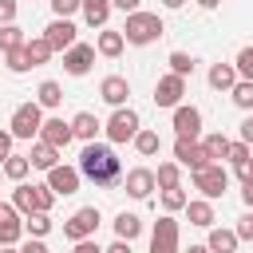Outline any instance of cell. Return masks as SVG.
Returning <instances> with one entry per match:
<instances>
[{"label": "cell", "mask_w": 253, "mask_h": 253, "mask_svg": "<svg viewBox=\"0 0 253 253\" xmlns=\"http://www.w3.org/2000/svg\"><path fill=\"white\" fill-rule=\"evenodd\" d=\"M182 95H186V79H182V75H174V71H170V75H162V79L154 83V103H158V107H178V103H182Z\"/></svg>", "instance_id": "cell-10"}, {"label": "cell", "mask_w": 253, "mask_h": 253, "mask_svg": "<svg viewBox=\"0 0 253 253\" xmlns=\"http://www.w3.org/2000/svg\"><path fill=\"white\" fill-rule=\"evenodd\" d=\"M233 67H237V75H241V79H253V43L237 51V59H233Z\"/></svg>", "instance_id": "cell-39"}, {"label": "cell", "mask_w": 253, "mask_h": 253, "mask_svg": "<svg viewBox=\"0 0 253 253\" xmlns=\"http://www.w3.org/2000/svg\"><path fill=\"white\" fill-rule=\"evenodd\" d=\"M237 237H241V241H253V210L237 217Z\"/></svg>", "instance_id": "cell-41"}, {"label": "cell", "mask_w": 253, "mask_h": 253, "mask_svg": "<svg viewBox=\"0 0 253 253\" xmlns=\"http://www.w3.org/2000/svg\"><path fill=\"white\" fill-rule=\"evenodd\" d=\"M36 103H40V107H59V103H63V87H59L55 79H43V83L36 87Z\"/></svg>", "instance_id": "cell-28"}, {"label": "cell", "mask_w": 253, "mask_h": 253, "mask_svg": "<svg viewBox=\"0 0 253 253\" xmlns=\"http://www.w3.org/2000/svg\"><path fill=\"white\" fill-rule=\"evenodd\" d=\"M162 4H166V8H182L186 0H162Z\"/></svg>", "instance_id": "cell-54"}, {"label": "cell", "mask_w": 253, "mask_h": 253, "mask_svg": "<svg viewBox=\"0 0 253 253\" xmlns=\"http://www.w3.org/2000/svg\"><path fill=\"white\" fill-rule=\"evenodd\" d=\"M229 95H233V103H237L241 111H253V79H237Z\"/></svg>", "instance_id": "cell-34"}, {"label": "cell", "mask_w": 253, "mask_h": 253, "mask_svg": "<svg viewBox=\"0 0 253 253\" xmlns=\"http://www.w3.org/2000/svg\"><path fill=\"white\" fill-rule=\"evenodd\" d=\"M237 229H221V225H210V253H237Z\"/></svg>", "instance_id": "cell-19"}, {"label": "cell", "mask_w": 253, "mask_h": 253, "mask_svg": "<svg viewBox=\"0 0 253 253\" xmlns=\"http://www.w3.org/2000/svg\"><path fill=\"white\" fill-rule=\"evenodd\" d=\"M12 138H16L12 130H0V166H4V162H8V154H12Z\"/></svg>", "instance_id": "cell-44"}, {"label": "cell", "mask_w": 253, "mask_h": 253, "mask_svg": "<svg viewBox=\"0 0 253 253\" xmlns=\"http://www.w3.org/2000/svg\"><path fill=\"white\" fill-rule=\"evenodd\" d=\"M91 63H95V47L91 43H75V47L63 51V71L67 75H87Z\"/></svg>", "instance_id": "cell-14"}, {"label": "cell", "mask_w": 253, "mask_h": 253, "mask_svg": "<svg viewBox=\"0 0 253 253\" xmlns=\"http://www.w3.org/2000/svg\"><path fill=\"white\" fill-rule=\"evenodd\" d=\"M134 150H138L142 158H154V154L162 150V138H158V130H138V134H134Z\"/></svg>", "instance_id": "cell-30"}, {"label": "cell", "mask_w": 253, "mask_h": 253, "mask_svg": "<svg viewBox=\"0 0 253 253\" xmlns=\"http://www.w3.org/2000/svg\"><path fill=\"white\" fill-rule=\"evenodd\" d=\"M79 178H83L79 166H51V170H47V186H51L59 198L75 194V190H79Z\"/></svg>", "instance_id": "cell-15"}, {"label": "cell", "mask_w": 253, "mask_h": 253, "mask_svg": "<svg viewBox=\"0 0 253 253\" xmlns=\"http://www.w3.org/2000/svg\"><path fill=\"white\" fill-rule=\"evenodd\" d=\"M4 63H8V71H16V75L32 67V59H28V51H24V47H12V51H4Z\"/></svg>", "instance_id": "cell-38"}, {"label": "cell", "mask_w": 253, "mask_h": 253, "mask_svg": "<svg viewBox=\"0 0 253 253\" xmlns=\"http://www.w3.org/2000/svg\"><path fill=\"white\" fill-rule=\"evenodd\" d=\"M28 36L20 24H0V51H12V47H24Z\"/></svg>", "instance_id": "cell-31"}, {"label": "cell", "mask_w": 253, "mask_h": 253, "mask_svg": "<svg viewBox=\"0 0 253 253\" xmlns=\"http://www.w3.org/2000/svg\"><path fill=\"white\" fill-rule=\"evenodd\" d=\"M186 190L182 186H174V190H162V206H166V213H178V210H186Z\"/></svg>", "instance_id": "cell-37"}, {"label": "cell", "mask_w": 253, "mask_h": 253, "mask_svg": "<svg viewBox=\"0 0 253 253\" xmlns=\"http://www.w3.org/2000/svg\"><path fill=\"white\" fill-rule=\"evenodd\" d=\"M75 253H107V249H99L91 237H83V241H75Z\"/></svg>", "instance_id": "cell-48"}, {"label": "cell", "mask_w": 253, "mask_h": 253, "mask_svg": "<svg viewBox=\"0 0 253 253\" xmlns=\"http://www.w3.org/2000/svg\"><path fill=\"white\" fill-rule=\"evenodd\" d=\"M150 253H182L178 249V221L166 213L154 221V233H150Z\"/></svg>", "instance_id": "cell-7"}, {"label": "cell", "mask_w": 253, "mask_h": 253, "mask_svg": "<svg viewBox=\"0 0 253 253\" xmlns=\"http://www.w3.org/2000/svg\"><path fill=\"white\" fill-rule=\"evenodd\" d=\"M28 158H32V166H36V170H51V166H59V146H51V142H43V138H40V142L32 146V154H28Z\"/></svg>", "instance_id": "cell-21"}, {"label": "cell", "mask_w": 253, "mask_h": 253, "mask_svg": "<svg viewBox=\"0 0 253 253\" xmlns=\"http://www.w3.org/2000/svg\"><path fill=\"white\" fill-rule=\"evenodd\" d=\"M107 253H130V241H123V237H119L115 245H107Z\"/></svg>", "instance_id": "cell-50"}, {"label": "cell", "mask_w": 253, "mask_h": 253, "mask_svg": "<svg viewBox=\"0 0 253 253\" xmlns=\"http://www.w3.org/2000/svg\"><path fill=\"white\" fill-rule=\"evenodd\" d=\"M174 158H178V166H186L190 174L202 170V166H210V154H206V146H202L198 138H178V142H174Z\"/></svg>", "instance_id": "cell-8"}, {"label": "cell", "mask_w": 253, "mask_h": 253, "mask_svg": "<svg viewBox=\"0 0 253 253\" xmlns=\"http://www.w3.org/2000/svg\"><path fill=\"white\" fill-rule=\"evenodd\" d=\"M83 20L91 28H103L111 20V0H83Z\"/></svg>", "instance_id": "cell-27"}, {"label": "cell", "mask_w": 253, "mask_h": 253, "mask_svg": "<svg viewBox=\"0 0 253 253\" xmlns=\"http://www.w3.org/2000/svg\"><path fill=\"white\" fill-rule=\"evenodd\" d=\"M198 4H202V8H206V12H210V8H217V4H221V0H198Z\"/></svg>", "instance_id": "cell-53"}, {"label": "cell", "mask_w": 253, "mask_h": 253, "mask_svg": "<svg viewBox=\"0 0 253 253\" xmlns=\"http://www.w3.org/2000/svg\"><path fill=\"white\" fill-rule=\"evenodd\" d=\"M186 253H210V245H190Z\"/></svg>", "instance_id": "cell-52"}, {"label": "cell", "mask_w": 253, "mask_h": 253, "mask_svg": "<svg viewBox=\"0 0 253 253\" xmlns=\"http://www.w3.org/2000/svg\"><path fill=\"white\" fill-rule=\"evenodd\" d=\"M154 186H158V182H154V170H146V166H134V170H126V178H123V190H126L130 198H138V202L150 198Z\"/></svg>", "instance_id": "cell-13"}, {"label": "cell", "mask_w": 253, "mask_h": 253, "mask_svg": "<svg viewBox=\"0 0 253 253\" xmlns=\"http://www.w3.org/2000/svg\"><path fill=\"white\" fill-rule=\"evenodd\" d=\"M0 59H4V51H0Z\"/></svg>", "instance_id": "cell-56"}, {"label": "cell", "mask_w": 253, "mask_h": 253, "mask_svg": "<svg viewBox=\"0 0 253 253\" xmlns=\"http://www.w3.org/2000/svg\"><path fill=\"white\" fill-rule=\"evenodd\" d=\"M174 134H178V138H198V134H202V111L178 103V107H174Z\"/></svg>", "instance_id": "cell-12"}, {"label": "cell", "mask_w": 253, "mask_h": 253, "mask_svg": "<svg viewBox=\"0 0 253 253\" xmlns=\"http://www.w3.org/2000/svg\"><path fill=\"white\" fill-rule=\"evenodd\" d=\"M40 138L63 150V146L75 138V130H71V123H63V119H43V126H40Z\"/></svg>", "instance_id": "cell-17"}, {"label": "cell", "mask_w": 253, "mask_h": 253, "mask_svg": "<svg viewBox=\"0 0 253 253\" xmlns=\"http://www.w3.org/2000/svg\"><path fill=\"white\" fill-rule=\"evenodd\" d=\"M99 119L91 115V111H79L75 119H71V130H75V138H83V142H95V134H99Z\"/></svg>", "instance_id": "cell-23"}, {"label": "cell", "mask_w": 253, "mask_h": 253, "mask_svg": "<svg viewBox=\"0 0 253 253\" xmlns=\"http://www.w3.org/2000/svg\"><path fill=\"white\" fill-rule=\"evenodd\" d=\"M20 253H47V245H43V237H32V241H24Z\"/></svg>", "instance_id": "cell-46"}, {"label": "cell", "mask_w": 253, "mask_h": 253, "mask_svg": "<svg viewBox=\"0 0 253 253\" xmlns=\"http://www.w3.org/2000/svg\"><path fill=\"white\" fill-rule=\"evenodd\" d=\"M24 233V213L12 202H0V245H16Z\"/></svg>", "instance_id": "cell-11"}, {"label": "cell", "mask_w": 253, "mask_h": 253, "mask_svg": "<svg viewBox=\"0 0 253 253\" xmlns=\"http://www.w3.org/2000/svg\"><path fill=\"white\" fill-rule=\"evenodd\" d=\"M24 51H28V59H32V67H40V63H47V59L55 55V47L47 43V36H32V40L24 43Z\"/></svg>", "instance_id": "cell-25"}, {"label": "cell", "mask_w": 253, "mask_h": 253, "mask_svg": "<svg viewBox=\"0 0 253 253\" xmlns=\"http://www.w3.org/2000/svg\"><path fill=\"white\" fill-rule=\"evenodd\" d=\"M43 36H47V43H51L55 51H67V47H75V43H79V40H75V36H79V28H75L71 20H63V16H55V20L43 28Z\"/></svg>", "instance_id": "cell-9"}, {"label": "cell", "mask_w": 253, "mask_h": 253, "mask_svg": "<svg viewBox=\"0 0 253 253\" xmlns=\"http://www.w3.org/2000/svg\"><path fill=\"white\" fill-rule=\"evenodd\" d=\"M16 20V0H0V24H12Z\"/></svg>", "instance_id": "cell-45"}, {"label": "cell", "mask_w": 253, "mask_h": 253, "mask_svg": "<svg viewBox=\"0 0 253 253\" xmlns=\"http://www.w3.org/2000/svg\"><path fill=\"white\" fill-rule=\"evenodd\" d=\"M241 142H249V146H253V115L241 123Z\"/></svg>", "instance_id": "cell-49"}, {"label": "cell", "mask_w": 253, "mask_h": 253, "mask_svg": "<svg viewBox=\"0 0 253 253\" xmlns=\"http://www.w3.org/2000/svg\"><path fill=\"white\" fill-rule=\"evenodd\" d=\"M138 4H142V0H111V8H119V12H126V16L138 12Z\"/></svg>", "instance_id": "cell-47"}, {"label": "cell", "mask_w": 253, "mask_h": 253, "mask_svg": "<svg viewBox=\"0 0 253 253\" xmlns=\"http://www.w3.org/2000/svg\"><path fill=\"white\" fill-rule=\"evenodd\" d=\"M123 47H126V40H123V32H99V43H95V51L99 55H107V59H115V55H123Z\"/></svg>", "instance_id": "cell-24"}, {"label": "cell", "mask_w": 253, "mask_h": 253, "mask_svg": "<svg viewBox=\"0 0 253 253\" xmlns=\"http://www.w3.org/2000/svg\"><path fill=\"white\" fill-rule=\"evenodd\" d=\"M138 130H142V123H138L134 107H115V115L107 119V138L111 142H134Z\"/></svg>", "instance_id": "cell-4"}, {"label": "cell", "mask_w": 253, "mask_h": 253, "mask_svg": "<svg viewBox=\"0 0 253 253\" xmlns=\"http://www.w3.org/2000/svg\"><path fill=\"white\" fill-rule=\"evenodd\" d=\"M12 134L16 138H40V126H43V107L40 103H20L12 111Z\"/></svg>", "instance_id": "cell-3"}, {"label": "cell", "mask_w": 253, "mask_h": 253, "mask_svg": "<svg viewBox=\"0 0 253 253\" xmlns=\"http://www.w3.org/2000/svg\"><path fill=\"white\" fill-rule=\"evenodd\" d=\"M12 206L28 217V213H40V202H36V186H28V182H16V190H12Z\"/></svg>", "instance_id": "cell-22"}, {"label": "cell", "mask_w": 253, "mask_h": 253, "mask_svg": "<svg viewBox=\"0 0 253 253\" xmlns=\"http://www.w3.org/2000/svg\"><path fill=\"white\" fill-rule=\"evenodd\" d=\"M24 229H28L32 237H47V233H51V217H47V213H28V217H24Z\"/></svg>", "instance_id": "cell-35"}, {"label": "cell", "mask_w": 253, "mask_h": 253, "mask_svg": "<svg viewBox=\"0 0 253 253\" xmlns=\"http://www.w3.org/2000/svg\"><path fill=\"white\" fill-rule=\"evenodd\" d=\"M99 229V210L95 206H83V210H75L67 221H63V237L67 241H83V237H91Z\"/></svg>", "instance_id": "cell-6"}, {"label": "cell", "mask_w": 253, "mask_h": 253, "mask_svg": "<svg viewBox=\"0 0 253 253\" xmlns=\"http://www.w3.org/2000/svg\"><path fill=\"white\" fill-rule=\"evenodd\" d=\"M245 158H249V142H241V138L229 142V162L237 166V162H245Z\"/></svg>", "instance_id": "cell-42"}, {"label": "cell", "mask_w": 253, "mask_h": 253, "mask_svg": "<svg viewBox=\"0 0 253 253\" xmlns=\"http://www.w3.org/2000/svg\"><path fill=\"white\" fill-rule=\"evenodd\" d=\"M28 170H32V158H28V154H8L4 174H8L12 182H24V178H28Z\"/></svg>", "instance_id": "cell-33"}, {"label": "cell", "mask_w": 253, "mask_h": 253, "mask_svg": "<svg viewBox=\"0 0 253 253\" xmlns=\"http://www.w3.org/2000/svg\"><path fill=\"white\" fill-rule=\"evenodd\" d=\"M225 186H229V174L221 170V162H210V166L194 170V190H202V198L217 202V198L225 194Z\"/></svg>", "instance_id": "cell-5"}, {"label": "cell", "mask_w": 253, "mask_h": 253, "mask_svg": "<svg viewBox=\"0 0 253 253\" xmlns=\"http://www.w3.org/2000/svg\"><path fill=\"white\" fill-rule=\"evenodd\" d=\"M0 253H16V249H12V245H0Z\"/></svg>", "instance_id": "cell-55"}, {"label": "cell", "mask_w": 253, "mask_h": 253, "mask_svg": "<svg viewBox=\"0 0 253 253\" xmlns=\"http://www.w3.org/2000/svg\"><path fill=\"white\" fill-rule=\"evenodd\" d=\"M99 95H103V103H111V107H126V95H130L126 75H107V79L99 83Z\"/></svg>", "instance_id": "cell-16"}, {"label": "cell", "mask_w": 253, "mask_h": 253, "mask_svg": "<svg viewBox=\"0 0 253 253\" xmlns=\"http://www.w3.org/2000/svg\"><path fill=\"white\" fill-rule=\"evenodd\" d=\"M233 170H237V182H241V186H249V182H253V158H245V162H237Z\"/></svg>", "instance_id": "cell-43"}, {"label": "cell", "mask_w": 253, "mask_h": 253, "mask_svg": "<svg viewBox=\"0 0 253 253\" xmlns=\"http://www.w3.org/2000/svg\"><path fill=\"white\" fill-rule=\"evenodd\" d=\"M79 174L95 186H115L123 178V162L107 142H87L83 154H79Z\"/></svg>", "instance_id": "cell-1"}, {"label": "cell", "mask_w": 253, "mask_h": 253, "mask_svg": "<svg viewBox=\"0 0 253 253\" xmlns=\"http://www.w3.org/2000/svg\"><path fill=\"white\" fill-rule=\"evenodd\" d=\"M154 182H158V190H174V186H182V166H178V162H162V166L154 170Z\"/></svg>", "instance_id": "cell-29"}, {"label": "cell", "mask_w": 253, "mask_h": 253, "mask_svg": "<svg viewBox=\"0 0 253 253\" xmlns=\"http://www.w3.org/2000/svg\"><path fill=\"white\" fill-rule=\"evenodd\" d=\"M166 63H170V71H174V75H182V79H186V75H194V55H186V51H170V59H166Z\"/></svg>", "instance_id": "cell-36"}, {"label": "cell", "mask_w": 253, "mask_h": 253, "mask_svg": "<svg viewBox=\"0 0 253 253\" xmlns=\"http://www.w3.org/2000/svg\"><path fill=\"white\" fill-rule=\"evenodd\" d=\"M138 233H142V217H138V213H126V210H123V213L115 217V237H123V241H134Z\"/></svg>", "instance_id": "cell-26"}, {"label": "cell", "mask_w": 253, "mask_h": 253, "mask_svg": "<svg viewBox=\"0 0 253 253\" xmlns=\"http://www.w3.org/2000/svg\"><path fill=\"white\" fill-rule=\"evenodd\" d=\"M186 217H190V225L210 229V225H213V202H210V198H190V202H186Z\"/></svg>", "instance_id": "cell-18"}, {"label": "cell", "mask_w": 253, "mask_h": 253, "mask_svg": "<svg viewBox=\"0 0 253 253\" xmlns=\"http://www.w3.org/2000/svg\"><path fill=\"white\" fill-rule=\"evenodd\" d=\"M51 12L63 16V20H71L75 12H83V0H51Z\"/></svg>", "instance_id": "cell-40"}, {"label": "cell", "mask_w": 253, "mask_h": 253, "mask_svg": "<svg viewBox=\"0 0 253 253\" xmlns=\"http://www.w3.org/2000/svg\"><path fill=\"white\" fill-rule=\"evenodd\" d=\"M241 202L253 210V182H249V186H241Z\"/></svg>", "instance_id": "cell-51"}, {"label": "cell", "mask_w": 253, "mask_h": 253, "mask_svg": "<svg viewBox=\"0 0 253 253\" xmlns=\"http://www.w3.org/2000/svg\"><path fill=\"white\" fill-rule=\"evenodd\" d=\"M202 146H206L210 162H221V158H229V138H225V134H206V138H202Z\"/></svg>", "instance_id": "cell-32"}, {"label": "cell", "mask_w": 253, "mask_h": 253, "mask_svg": "<svg viewBox=\"0 0 253 253\" xmlns=\"http://www.w3.org/2000/svg\"><path fill=\"white\" fill-rule=\"evenodd\" d=\"M237 79H241V75H237L233 63H213V67H210V87H213V91H233Z\"/></svg>", "instance_id": "cell-20"}, {"label": "cell", "mask_w": 253, "mask_h": 253, "mask_svg": "<svg viewBox=\"0 0 253 253\" xmlns=\"http://www.w3.org/2000/svg\"><path fill=\"white\" fill-rule=\"evenodd\" d=\"M162 32H166L162 16H158V12H142V8L130 12L126 24H123V40H126V43H138V47H142V43H154Z\"/></svg>", "instance_id": "cell-2"}]
</instances>
